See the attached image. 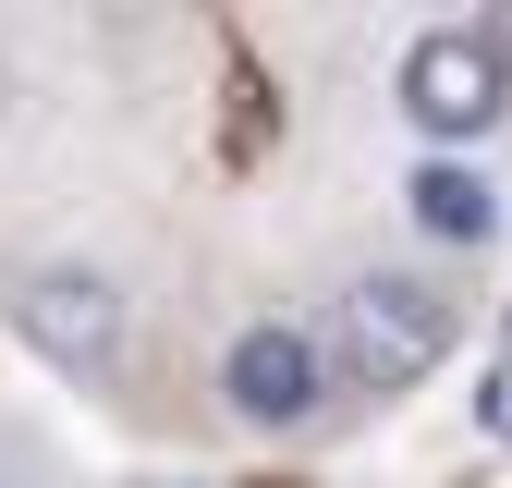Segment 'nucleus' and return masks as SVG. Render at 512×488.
<instances>
[{"mask_svg":"<svg viewBox=\"0 0 512 488\" xmlns=\"http://www.w3.org/2000/svg\"><path fill=\"white\" fill-rule=\"evenodd\" d=\"M269 488H293V476H269Z\"/></svg>","mask_w":512,"mask_h":488,"instance_id":"0eeeda50","label":"nucleus"},{"mask_svg":"<svg viewBox=\"0 0 512 488\" xmlns=\"http://www.w3.org/2000/svg\"><path fill=\"white\" fill-rule=\"evenodd\" d=\"M476 427H488V440H512V354L476 379Z\"/></svg>","mask_w":512,"mask_h":488,"instance_id":"423d86ee","label":"nucleus"},{"mask_svg":"<svg viewBox=\"0 0 512 488\" xmlns=\"http://www.w3.org/2000/svg\"><path fill=\"white\" fill-rule=\"evenodd\" d=\"M452 293L439 281H415V269H366L354 293H342V366L366 391H415L439 354H452Z\"/></svg>","mask_w":512,"mask_h":488,"instance_id":"f257e3e1","label":"nucleus"},{"mask_svg":"<svg viewBox=\"0 0 512 488\" xmlns=\"http://www.w3.org/2000/svg\"><path fill=\"white\" fill-rule=\"evenodd\" d=\"M13 330L61 366V379H122V281L110 269H74V257H49L13 281Z\"/></svg>","mask_w":512,"mask_h":488,"instance_id":"7ed1b4c3","label":"nucleus"},{"mask_svg":"<svg viewBox=\"0 0 512 488\" xmlns=\"http://www.w3.org/2000/svg\"><path fill=\"white\" fill-rule=\"evenodd\" d=\"M403 208H415V232H439V244H488V232H500V183L464 171V159H427V171L403 183Z\"/></svg>","mask_w":512,"mask_h":488,"instance_id":"39448f33","label":"nucleus"},{"mask_svg":"<svg viewBox=\"0 0 512 488\" xmlns=\"http://www.w3.org/2000/svg\"><path fill=\"white\" fill-rule=\"evenodd\" d=\"M500 110H512V49H500L488 25H427V37L403 49V122H415V135L476 147Z\"/></svg>","mask_w":512,"mask_h":488,"instance_id":"f03ea898","label":"nucleus"},{"mask_svg":"<svg viewBox=\"0 0 512 488\" xmlns=\"http://www.w3.org/2000/svg\"><path fill=\"white\" fill-rule=\"evenodd\" d=\"M317 391H330V354H317V330H293V318L232 330V354H220V403H232L244 427H305Z\"/></svg>","mask_w":512,"mask_h":488,"instance_id":"20e7f679","label":"nucleus"}]
</instances>
